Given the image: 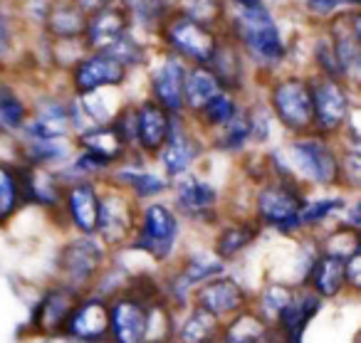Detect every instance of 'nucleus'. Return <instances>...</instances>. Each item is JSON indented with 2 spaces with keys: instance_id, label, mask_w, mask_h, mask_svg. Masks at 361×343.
Wrapping results in <instances>:
<instances>
[{
  "instance_id": "nucleus-26",
  "label": "nucleus",
  "mask_w": 361,
  "mask_h": 343,
  "mask_svg": "<svg viewBox=\"0 0 361 343\" xmlns=\"http://www.w3.org/2000/svg\"><path fill=\"white\" fill-rule=\"evenodd\" d=\"M80 146H82V151H85V154L97 156V158L106 161V163H114V161H119L121 156L126 154V149H129L111 121H109V124L92 126V129L82 131V134H80Z\"/></svg>"
},
{
  "instance_id": "nucleus-8",
  "label": "nucleus",
  "mask_w": 361,
  "mask_h": 343,
  "mask_svg": "<svg viewBox=\"0 0 361 343\" xmlns=\"http://www.w3.org/2000/svg\"><path fill=\"white\" fill-rule=\"evenodd\" d=\"M178 239V218L169 205L151 203L146 205L141 225L136 230L134 247L144 249L154 259H166L176 247Z\"/></svg>"
},
{
  "instance_id": "nucleus-47",
  "label": "nucleus",
  "mask_w": 361,
  "mask_h": 343,
  "mask_svg": "<svg viewBox=\"0 0 361 343\" xmlns=\"http://www.w3.org/2000/svg\"><path fill=\"white\" fill-rule=\"evenodd\" d=\"M11 37H13L11 25H8V23L3 20V18H0V57L6 55L8 47H11Z\"/></svg>"
},
{
  "instance_id": "nucleus-36",
  "label": "nucleus",
  "mask_w": 361,
  "mask_h": 343,
  "mask_svg": "<svg viewBox=\"0 0 361 343\" xmlns=\"http://www.w3.org/2000/svg\"><path fill=\"white\" fill-rule=\"evenodd\" d=\"M116 178H119L129 190H134L139 198H154V195L164 193L166 185H169L164 178H159V175H154V173H146V170H139V168L119 170Z\"/></svg>"
},
{
  "instance_id": "nucleus-35",
  "label": "nucleus",
  "mask_w": 361,
  "mask_h": 343,
  "mask_svg": "<svg viewBox=\"0 0 361 343\" xmlns=\"http://www.w3.org/2000/svg\"><path fill=\"white\" fill-rule=\"evenodd\" d=\"M216 146L223 151H240L243 146L250 141V116L245 109H238L235 116L228 121L226 126H221Z\"/></svg>"
},
{
  "instance_id": "nucleus-24",
  "label": "nucleus",
  "mask_w": 361,
  "mask_h": 343,
  "mask_svg": "<svg viewBox=\"0 0 361 343\" xmlns=\"http://www.w3.org/2000/svg\"><path fill=\"white\" fill-rule=\"evenodd\" d=\"M20 188H23V200L45 205V208H55L65 198L60 180L55 178V173L47 170V166H27V168H23Z\"/></svg>"
},
{
  "instance_id": "nucleus-27",
  "label": "nucleus",
  "mask_w": 361,
  "mask_h": 343,
  "mask_svg": "<svg viewBox=\"0 0 361 343\" xmlns=\"http://www.w3.org/2000/svg\"><path fill=\"white\" fill-rule=\"evenodd\" d=\"M223 87L218 85L216 75L206 65H196L186 70V82H183V109H191L193 114L206 106L211 96H216Z\"/></svg>"
},
{
  "instance_id": "nucleus-33",
  "label": "nucleus",
  "mask_w": 361,
  "mask_h": 343,
  "mask_svg": "<svg viewBox=\"0 0 361 343\" xmlns=\"http://www.w3.org/2000/svg\"><path fill=\"white\" fill-rule=\"evenodd\" d=\"M23 203L20 170L11 163H0V225H6Z\"/></svg>"
},
{
  "instance_id": "nucleus-12",
  "label": "nucleus",
  "mask_w": 361,
  "mask_h": 343,
  "mask_svg": "<svg viewBox=\"0 0 361 343\" xmlns=\"http://www.w3.org/2000/svg\"><path fill=\"white\" fill-rule=\"evenodd\" d=\"M80 292L67 287V284L47 289L45 297L40 299V304L32 311V328L42 336H60L65 331L70 313L80 304Z\"/></svg>"
},
{
  "instance_id": "nucleus-17",
  "label": "nucleus",
  "mask_w": 361,
  "mask_h": 343,
  "mask_svg": "<svg viewBox=\"0 0 361 343\" xmlns=\"http://www.w3.org/2000/svg\"><path fill=\"white\" fill-rule=\"evenodd\" d=\"M173 114L159 106L154 99L141 101L134 109V144L146 154H159L171 131Z\"/></svg>"
},
{
  "instance_id": "nucleus-48",
  "label": "nucleus",
  "mask_w": 361,
  "mask_h": 343,
  "mask_svg": "<svg viewBox=\"0 0 361 343\" xmlns=\"http://www.w3.org/2000/svg\"><path fill=\"white\" fill-rule=\"evenodd\" d=\"M47 343H87V341H80V338H72L67 333H60V336H47Z\"/></svg>"
},
{
  "instance_id": "nucleus-10",
  "label": "nucleus",
  "mask_w": 361,
  "mask_h": 343,
  "mask_svg": "<svg viewBox=\"0 0 361 343\" xmlns=\"http://www.w3.org/2000/svg\"><path fill=\"white\" fill-rule=\"evenodd\" d=\"M131 18L124 3H109L87 15L82 45L92 52H106L121 35L129 32Z\"/></svg>"
},
{
  "instance_id": "nucleus-2",
  "label": "nucleus",
  "mask_w": 361,
  "mask_h": 343,
  "mask_svg": "<svg viewBox=\"0 0 361 343\" xmlns=\"http://www.w3.org/2000/svg\"><path fill=\"white\" fill-rule=\"evenodd\" d=\"M161 37H164V45L173 52V57L188 60L193 65H208L218 47L213 27L203 25L183 13L166 18L161 25Z\"/></svg>"
},
{
  "instance_id": "nucleus-31",
  "label": "nucleus",
  "mask_w": 361,
  "mask_h": 343,
  "mask_svg": "<svg viewBox=\"0 0 361 343\" xmlns=\"http://www.w3.org/2000/svg\"><path fill=\"white\" fill-rule=\"evenodd\" d=\"M223 323L213 313L203 311V308H193L183 323L178 326V341L180 343H216L221 338Z\"/></svg>"
},
{
  "instance_id": "nucleus-49",
  "label": "nucleus",
  "mask_w": 361,
  "mask_h": 343,
  "mask_svg": "<svg viewBox=\"0 0 361 343\" xmlns=\"http://www.w3.org/2000/svg\"><path fill=\"white\" fill-rule=\"evenodd\" d=\"M238 8H262V0H231Z\"/></svg>"
},
{
  "instance_id": "nucleus-9",
  "label": "nucleus",
  "mask_w": 361,
  "mask_h": 343,
  "mask_svg": "<svg viewBox=\"0 0 361 343\" xmlns=\"http://www.w3.org/2000/svg\"><path fill=\"white\" fill-rule=\"evenodd\" d=\"M102 264H104V249L97 239H92V235L72 239L60 252V272L65 284L77 292L99 274Z\"/></svg>"
},
{
  "instance_id": "nucleus-44",
  "label": "nucleus",
  "mask_w": 361,
  "mask_h": 343,
  "mask_svg": "<svg viewBox=\"0 0 361 343\" xmlns=\"http://www.w3.org/2000/svg\"><path fill=\"white\" fill-rule=\"evenodd\" d=\"M344 8L356 11L359 8V0H307V13L314 18H326L331 13H344Z\"/></svg>"
},
{
  "instance_id": "nucleus-19",
  "label": "nucleus",
  "mask_w": 361,
  "mask_h": 343,
  "mask_svg": "<svg viewBox=\"0 0 361 343\" xmlns=\"http://www.w3.org/2000/svg\"><path fill=\"white\" fill-rule=\"evenodd\" d=\"M218 193L211 183L196 178V175H178L176 183V205L191 220H213L216 215Z\"/></svg>"
},
{
  "instance_id": "nucleus-15",
  "label": "nucleus",
  "mask_w": 361,
  "mask_h": 343,
  "mask_svg": "<svg viewBox=\"0 0 361 343\" xmlns=\"http://www.w3.org/2000/svg\"><path fill=\"white\" fill-rule=\"evenodd\" d=\"M134 208L121 193H106L99 198V223L97 232L109 247H119L134 232Z\"/></svg>"
},
{
  "instance_id": "nucleus-5",
  "label": "nucleus",
  "mask_w": 361,
  "mask_h": 343,
  "mask_svg": "<svg viewBox=\"0 0 361 343\" xmlns=\"http://www.w3.org/2000/svg\"><path fill=\"white\" fill-rule=\"evenodd\" d=\"M270 106L277 121L292 134L312 131V94L310 80L302 77H285L275 82L270 92Z\"/></svg>"
},
{
  "instance_id": "nucleus-22",
  "label": "nucleus",
  "mask_w": 361,
  "mask_h": 343,
  "mask_svg": "<svg viewBox=\"0 0 361 343\" xmlns=\"http://www.w3.org/2000/svg\"><path fill=\"white\" fill-rule=\"evenodd\" d=\"M67 210L82 235H94L99 223V195L90 180H77L65 190Z\"/></svg>"
},
{
  "instance_id": "nucleus-46",
  "label": "nucleus",
  "mask_w": 361,
  "mask_h": 343,
  "mask_svg": "<svg viewBox=\"0 0 361 343\" xmlns=\"http://www.w3.org/2000/svg\"><path fill=\"white\" fill-rule=\"evenodd\" d=\"M72 3H75L82 13L90 15V13H94L97 8H104V6H109V3H116V0H72Z\"/></svg>"
},
{
  "instance_id": "nucleus-34",
  "label": "nucleus",
  "mask_w": 361,
  "mask_h": 343,
  "mask_svg": "<svg viewBox=\"0 0 361 343\" xmlns=\"http://www.w3.org/2000/svg\"><path fill=\"white\" fill-rule=\"evenodd\" d=\"M238 109H240V106L235 104L231 92L221 89L216 96H211V99L206 101V106L198 111V116H201L203 124L211 126V129H221V126H226L228 121L235 116Z\"/></svg>"
},
{
  "instance_id": "nucleus-38",
  "label": "nucleus",
  "mask_w": 361,
  "mask_h": 343,
  "mask_svg": "<svg viewBox=\"0 0 361 343\" xmlns=\"http://www.w3.org/2000/svg\"><path fill=\"white\" fill-rule=\"evenodd\" d=\"M27 109L23 99L11 89V87L0 85V126L8 131H18L25 126Z\"/></svg>"
},
{
  "instance_id": "nucleus-30",
  "label": "nucleus",
  "mask_w": 361,
  "mask_h": 343,
  "mask_svg": "<svg viewBox=\"0 0 361 343\" xmlns=\"http://www.w3.org/2000/svg\"><path fill=\"white\" fill-rule=\"evenodd\" d=\"M226 272V264L221 259H206V257H193L183 264V269L178 272V277L173 279V292L178 299H186V294L191 289H198L201 284H206L208 279L221 277Z\"/></svg>"
},
{
  "instance_id": "nucleus-3",
  "label": "nucleus",
  "mask_w": 361,
  "mask_h": 343,
  "mask_svg": "<svg viewBox=\"0 0 361 343\" xmlns=\"http://www.w3.org/2000/svg\"><path fill=\"white\" fill-rule=\"evenodd\" d=\"M302 208H305V195H302V190L290 178L262 185L255 200L257 220L262 225H270V227L280 230V232L300 230Z\"/></svg>"
},
{
  "instance_id": "nucleus-13",
  "label": "nucleus",
  "mask_w": 361,
  "mask_h": 343,
  "mask_svg": "<svg viewBox=\"0 0 361 343\" xmlns=\"http://www.w3.org/2000/svg\"><path fill=\"white\" fill-rule=\"evenodd\" d=\"M331 32V52L336 57V65L341 70L344 80L356 77L361 65V20L356 11L341 13L334 23L329 25Z\"/></svg>"
},
{
  "instance_id": "nucleus-28",
  "label": "nucleus",
  "mask_w": 361,
  "mask_h": 343,
  "mask_svg": "<svg viewBox=\"0 0 361 343\" xmlns=\"http://www.w3.org/2000/svg\"><path fill=\"white\" fill-rule=\"evenodd\" d=\"M206 67L216 75L218 85L226 92H233V89H238V87H243V55L235 42H226V45L218 42L216 52H213L211 62H208Z\"/></svg>"
},
{
  "instance_id": "nucleus-14",
  "label": "nucleus",
  "mask_w": 361,
  "mask_h": 343,
  "mask_svg": "<svg viewBox=\"0 0 361 343\" xmlns=\"http://www.w3.org/2000/svg\"><path fill=\"white\" fill-rule=\"evenodd\" d=\"M245 289L231 277H213L196 289V306L213 313L216 318L235 316L245 308Z\"/></svg>"
},
{
  "instance_id": "nucleus-43",
  "label": "nucleus",
  "mask_w": 361,
  "mask_h": 343,
  "mask_svg": "<svg viewBox=\"0 0 361 343\" xmlns=\"http://www.w3.org/2000/svg\"><path fill=\"white\" fill-rule=\"evenodd\" d=\"M359 178H361V156L359 151H346L339 158V180H344L351 188H359Z\"/></svg>"
},
{
  "instance_id": "nucleus-11",
  "label": "nucleus",
  "mask_w": 361,
  "mask_h": 343,
  "mask_svg": "<svg viewBox=\"0 0 361 343\" xmlns=\"http://www.w3.org/2000/svg\"><path fill=\"white\" fill-rule=\"evenodd\" d=\"M126 67L119 65L114 57L104 55V52H94L90 57H82L72 70V85L80 96L94 94L106 87H119L126 80Z\"/></svg>"
},
{
  "instance_id": "nucleus-21",
  "label": "nucleus",
  "mask_w": 361,
  "mask_h": 343,
  "mask_svg": "<svg viewBox=\"0 0 361 343\" xmlns=\"http://www.w3.org/2000/svg\"><path fill=\"white\" fill-rule=\"evenodd\" d=\"M176 116H173V121H171L169 139H166V144L161 146V151H159L161 166H164L166 175H171V178H178V175L186 173L198 156L196 141H193V136L180 126V121L176 119Z\"/></svg>"
},
{
  "instance_id": "nucleus-37",
  "label": "nucleus",
  "mask_w": 361,
  "mask_h": 343,
  "mask_svg": "<svg viewBox=\"0 0 361 343\" xmlns=\"http://www.w3.org/2000/svg\"><path fill=\"white\" fill-rule=\"evenodd\" d=\"M295 289L287 287V284H267L265 292H262L260 299V316L265 318L267 323H275L277 316L287 308V304L295 299Z\"/></svg>"
},
{
  "instance_id": "nucleus-42",
  "label": "nucleus",
  "mask_w": 361,
  "mask_h": 343,
  "mask_svg": "<svg viewBox=\"0 0 361 343\" xmlns=\"http://www.w3.org/2000/svg\"><path fill=\"white\" fill-rule=\"evenodd\" d=\"M104 55L114 57L119 65H124L126 70H129L131 65H141V62H144V47L139 45V40H134V37L126 32V35H121Z\"/></svg>"
},
{
  "instance_id": "nucleus-50",
  "label": "nucleus",
  "mask_w": 361,
  "mask_h": 343,
  "mask_svg": "<svg viewBox=\"0 0 361 343\" xmlns=\"http://www.w3.org/2000/svg\"><path fill=\"white\" fill-rule=\"evenodd\" d=\"M216 343H233V341H226V338H223V336H221V338H218V341H216Z\"/></svg>"
},
{
  "instance_id": "nucleus-45",
  "label": "nucleus",
  "mask_w": 361,
  "mask_h": 343,
  "mask_svg": "<svg viewBox=\"0 0 361 343\" xmlns=\"http://www.w3.org/2000/svg\"><path fill=\"white\" fill-rule=\"evenodd\" d=\"M344 277H346V284H349L354 292H359V287H361V249L351 252L349 257L344 259Z\"/></svg>"
},
{
  "instance_id": "nucleus-23",
  "label": "nucleus",
  "mask_w": 361,
  "mask_h": 343,
  "mask_svg": "<svg viewBox=\"0 0 361 343\" xmlns=\"http://www.w3.org/2000/svg\"><path fill=\"white\" fill-rule=\"evenodd\" d=\"M72 129L70 119V106H65L62 101L45 99L37 104L35 114H32L30 124H25L27 139H65Z\"/></svg>"
},
{
  "instance_id": "nucleus-29",
  "label": "nucleus",
  "mask_w": 361,
  "mask_h": 343,
  "mask_svg": "<svg viewBox=\"0 0 361 343\" xmlns=\"http://www.w3.org/2000/svg\"><path fill=\"white\" fill-rule=\"evenodd\" d=\"M87 13H82L75 3H55L45 13V27L50 35L60 40H80L85 32Z\"/></svg>"
},
{
  "instance_id": "nucleus-25",
  "label": "nucleus",
  "mask_w": 361,
  "mask_h": 343,
  "mask_svg": "<svg viewBox=\"0 0 361 343\" xmlns=\"http://www.w3.org/2000/svg\"><path fill=\"white\" fill-rule=\"evenodd\" d=\"M310 292H314L319 299H334L346 287L344 277V257L322 252L310 267Z\"/></svg>"
},
{
  "instance_id": "nucleus-39",
  "label": "nucleus",
  "mask_w": 361,
  "mask_h": 343,
  "mask_svg": "<svg viewBox=\"0 0 361 343\" xmlns=\"http://www.w3.org/2000/svg\"><path fill=\"white\" fill-rule=\"evenodd\" d=\"M126 11H129V18L136 23H141L144 27H149V30H154V27L164 25V20L169 18V13H166V0H134L131 6H126Z\"/></svg>"
},
{
  "instance_id": "nucleus-16",
  "label": "nucleus",
  "mask_w": 361,
  "mask_h": 343,
  "mask_svg": "<svg viewBox=\"0 0 361 343\" xmlns=\"http://www.w3.org/2000/svg\"><path fill=\"white\" fill-rule=\"evenodd\" d=\"M62 333L87 343L104 341L109 336V301H104V299H80L75 311L67 318Z\"/></svg>"
},
{
  "instance_id": "nucleus-6",
  "label": "nucleus",
  "mask_w": 361,
  "mask_h": 343,
  "mask_svg": "<svg viewBox=\"0 0 361 343\" xmlns=\"http://www.w3.org/2000/svg\"><path fill=\"white\" fill-rule=\"evenodd\" d=\"M312 94V129L317 134H334L349 119V92L344 82L329 80V77H317L310 82Z\"/></svg>"
},
{
  "instance_id": "nucleus-51",
  "label": "nucleus",
  "mask_w": 361,
  "mask_h": 343,
  "mask_svg": "<svg viewBox=\"0 0 361 343\" xmlns=\"http://www.w3.org/2000/svg\"><path fill=\"white\" fill-rule=\"evenodd\" d=\"M97 343H102V341H97Z\"/></svg>"
},
{
  "instance_id": "nucleus-18",
  "label": "nucleus",
  "mask_w": 361,
  "mask_h": 343,
  "mask_svg": "<svg viewBox=\"0 0 361 343\" xmlns=\"http://www.w3.org/2000/svg\"><path fill=\"white\" fill-rule=\"evenodd\" d=\"M188 67L178 57L169 55L156 72L151 75V94L159 106H164L169 114H180L183 111V82H186Z\"/></svg>"
},
{
  "instance_id": "nucleus-1",
  "label": "nucleus",
  "mask_w": 361,
  "mask_h": 343,
  "mask_svg": "<svg viewBox=\"0 0 361 343\" xmlns=\"http://www.w3.org/2000/svg\"><path fill=\"white\" fill-rule=\"evenodd\" d=\"M233 35L238 45L257 62V65L275 67L285 60L287 47L280 27L275 25L267 8H238L233 15Z\"/></svg>"
},
{
  "instance_id": "nucleus-40",
  "label": "nucleus",
  "mask_w": 361,
  "mask_h": 343,
  "mask_svg": "<svg viewBox=\"0 0 361 343\" xmlns=\"http://www.w3.org/2000/svg\"><path fill=\"white\" fill-rule=\"evenodd\" d=\"M180 13L211 27L213 23L226 15V8H223V0H183Z\"/></svg>"
},
{
  "instance_id": "nucleus-41",
  "label": "nucleus",
  "mask_w": 361,
  "mask_h": 343,
  "mask_svg": "<svg viewBox=\"0 0 361 343\" xmlns=\"http://www.w3.org/2000/svg\"><path fill=\"white\" fill-rule=\"evenodd\" d=\"M339 210H344V200L341 198H324V200H317V203H305V208L300 210V227H305V225H319L322 220L331 218Z\"/></svg>"
},
{
  "instance_id": "nucleus-32",
  "label": "nucleus",
  "mask_w": 361,
  "mask_h": 343,
  "mask_svg": "<svg viewBox=\"0 0 361 343\" xmlns=\"http://www.w3.org/2000/svg\"><path fill=\"white\" fill-rule=\"evenodd\" d=\"M257 237V227L252 223H235V225H228L218 232L216 239V254L221 262L226 259H233L243 252L245 247H250Z\"/></svg>"
},
{
  "instance_id": "nucleus-20",
  "label": "nucleus",
  "mask_w": 361,
  "mask_h": 343,
  "mask_svg": "<svg viewBox=\"0 0 361 343\" xmlns=\"http://www.w3.org/2000/svg\"><path fill=\"white\" fill-rule=\"evenodd\" d=\"M322 306V299L314 292H297L295 299L287 304L285 311L277 316V331H280V343H302L305 328L312 318L317 316Z\"/></svg>"
},
{
  "instance_id": "nucleus-7",
  "label": "nucleus",
  "mask_w": 361,
  "mask_h": 343,
  "mask_svg": "<svg viewBox=\"0 0 361 343\" xmlns=\"http://www.w3.org/2000/svg\"><path fill=\"white\" fill-rule=\"evenodd\" d=\"M154 299L141 294H121L109 304V338L111 343H146L151 326Z\"/></svg>"
},
{
  "instance_id": "nucleus-4",
  "label": "nucleus",
  "mask_w": 361,
  "mask_h": 343,
  "mask_svg": "<svg viewBox=\"0 0 361 343\" xmlns=\"http://www.w3.org/2000/svg\"><path fill=\"white\" fill-rule=\"evenodd\" d=\"M290 163L295 166L297 175L314 185H336L339 183V156L319 136H302L292 141Z\"/></svg>"
}]
</instances>
